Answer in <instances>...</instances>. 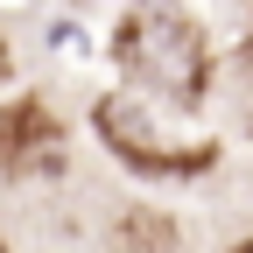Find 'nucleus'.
<instances>
[{
    "label": "nucleus",
    "mask_w": 253,
    "mask_h": 253,
    "mask_svg": "<svg viewBox=\"0 0 253 253\" xmlns=\"http://www.w3.org/2000/svg\"><path fill=\"white\" fill-rule=\"evenodd\" d=\"M232 253H253V239H239V246H232Z\"/></svg>",
    "instance_id": "nucleus-4"
},
{
    "label": "nucleus",
    "mask_w": 253,
    "mask_h": 253,
    "mask_svg": "<svg viewBox=\"0 0 253 253\" xmlns=\"http://www.w3.org/2000/svg\"><path fill=\"white\" fill-rule=\"evenodd\" d=\"M63 162V126L42 99H21L0 120V169H56Z\"/></svg>",
    "instance_id": "nucleus-3"
},
{
    "label": "nucleus",
    "mask_w": 253,
    "mask_h": 253,
    "mask_svg": "<svg viewBox=\"0 0 253 253\" xmlns=\"http://www.w3.org/2000/svg\"><path fill=\"white\" fill-rule=\"evenodd\" d=\"M113 56L120 71L162 91L169 106H197L204 99V78H211V49H204V28L190 21L176 0H134L126 21L113 28Z\"/></svg>",
    "instance_id": "nucleus-1"
},
{
    "label": "nucleus",
    "mask_w": 253,
    "mask_h": 253,
    "mask_svg": "<svg viewBox=\"0 0 253 253\" xmlns=\"http://www.w3.org/2000/svg\"><path fill=\"white\" fill-rule=\"evenodd\" d=\"M99 134L106 148L120 155L126 169H141V176H197L218 162V141H183L176 126L162 120V106H148V99H99Z\"/></svg>",
    "instance_id": "nucleus-2"
},
{
    "label": "nucleus",
    "mask_w": 253,
    "mask_h": 253,
    "mask_svg": "<svg viewBox=\"0 0 253 253\" xmlns=\"http://www.w3.org/2000/svg\"><path fill=\"white\" fill-rule=\"evenodd\" d=\"M0 253H7V246H0Z\"/></svg>",
    "instance_id": "nucleus-5"
}]
</instances>
